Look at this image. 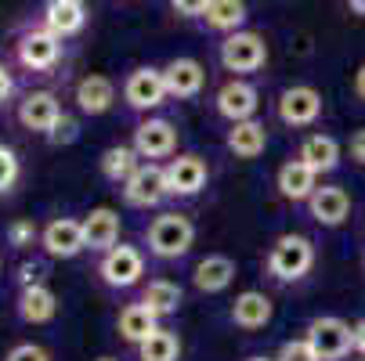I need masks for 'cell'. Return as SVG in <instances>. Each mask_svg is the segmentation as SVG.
<instances>
[{
	"mask_svg": "<svg viewBox=\"0 0 365 361\" xmlns=\"http://www.w3.org/2000/svg\"><path fill=\"white\" fill-rule=\"evenodd\" d=\"M192 282H195L199 293H225L235 282V261H232V256H225V253L206 256V261L195 264Z\"/></svg>",
	"mask_w": 365,
	"mask_h": 361,
	"instance_id": "obj_21",
	"label": "cell"
},
{
	"mask_svg": "<svg viewBox=\"0 0 365 361\" xmlns=\"http://www.w3.org/2000/svg\"><path fill=\"white\" fill-rule=\"evenodd\" d=\"M19 318L26 322V325H47L51 318L58 315V296H55V289H51L47 282H40V286H29V289H19Z\"/></svg>",
	"mask_w": 365,
	"mask_h": 361,
	"instance_id": "obj_16",
	"label": "cell"
},
{
	"mask_svg": "<svg viewBox=\"0 0 365 361\" xmlns=\"http://www.w3.org/2000/svg\"><path fill=\"white\" fill-rule=\"evenodd\" d=\"M202 22L214 33H239V26L246 22V0H210Z\"/></svg>",
	"mask_w": 365,
	"mask_h": 361,
	"instance_id": "obj_29",
	"label": "cell"
},
{
	"mask_svg": "<svg viewBox=\"0 0 365 361\" xmlns=\"http://www.w3.org/2000/svg\"><path fill=\"white\" fill-rule=\"evenodd\" d=\"M264 62H268V43L260 33L239 29L221 40V66L228 73H257Z\"/></svg>",
	"mask_w": 365,
	"mask_h": 361,
	"instance_id": "obj_5",
	"label": "cell"
},
{
	"mask_svg": "<svg viewBox=\"0 0 365 361\" xmlns=\"http://www.w3.org/2000/svg\"><path fill=\"white\" fill-rule=\"evenodd\" d=\"M319 116H322V94L315 87L297 83L279 94V120L286 127H311Z\"/></svg>",
	"mask_w": 365,
	"mask_h": 361,
	"instance_id": "obj_8",
	"label": "cell"
},
{
	"mask_svg": "<svg viewBox=\"0 0 365 361\" xmlns=\"http://www.w3.org/2000/svg\"><path fill=\"white\" fill-rule=\"evenodd\" d=\"M354 350H358V354H365V318L354 325Z\"/></svg>",
	"mask_w": 365,
	"mask_h": 361,
	"instance_id": "obj_40",
	"label": "cell"
},
{
	"mask_svg": "<svg viewBox=\"0 0 365 361\" xmlns=\"http://www.w3.org/2000/svg\"><path fill=\"white\" fill-rule=\"evenodd\" d=\"M163 83L170 98H195L206 83V69L195 58H174L163 66Z\"/></svg>",
	"mask_w": 365,
	"mask_h": 361,
	"instance_id": "obj_20",
	"label": "cell"
},
{
	"mask_svg": "<svg viewBox=\"0 0 365 361\" xmlns=\"http://www.w3.org/2000/svg\"><path fill=\"white\" fill-rule=\"evenodd\" d=\"M304 340L315 347L319 361H344L351 354V347H354V329L344 318L322 315V318H311Z\"/></svg>",
	"mask_w": 365,
	"mask_h": 361,
	"instance_id": "obj_4",
	"label": "cell"
},
{
	"mask_svg": "<svg viewBox=\"0 0 365 361\" xmlns=\"http://www.w3.org/2000/svg\"><path fill=\"white\" fill-rule=\"evenodd\" d=\"M4 361H51V354H47L40 343H15V347L4 354Z\"/></svg>",
	"mask_w": 365,
	"mask_h": 361,
	"instance_id": "obj_35",
	"label": "cell"
},
{
	"mask_svg": "<svg viewBox=\"0 0 365 361\" xmlns=\"http://www.w3.org/2000/svg\"><path fill=\"white\" fill-rule=\"evenodd\" d=\"M225 145H228V152L235 159H257L260 152L268 148V130H264V123H257V120H242V123H232Z\"/></svg>",
	"mask_w": 365,
	"mask_h": 361,
	"instance_id": "obj_22",
	"label": "cell"
},
{
	"mask_svg": "<svg viewBox=\"0 0 365 361\" xmlns=\"http://www.w3.org/2000/svg\"><path fill=\"white\" fill-rule=\"evenodd\" d=\"M123 98H127V105L138 109V113L160 109L163 101L170 98V94H167V83H163V69L138 66V69L127 76V83H123Z\"/></svg>",
	"mask_w": 365,
	"mask_h": 361,
	"instance_id": "obj_7",
	"label": "cell"
},
{
	"mask_svg": "<svg viewBox=\"0 0 365 361\" xmlns=\"http://www.w3.org/2000/svg\"><path fill=\"white\" fill-rule=\"evenodd\" d=\"M15 94V80H11V69L8 66H0V105H8Z\"/></svg>",
	"mask_w": 365,
	"mask_h": 361,
	"instance_id": "obj_38",
	"label": "cell"
},
{
	"mask_svg": "<svg viewBox=\"0 0 365 361\" xmlns=\"http://www.w3.org/2000/svg\"><path fill=\"white\" fill-rule=\"evenodd\" d=\"M167 192V170L155 167V163H141L138 174L123 184V199L127 206H134V210H148V206H160Z\"/></svg>",
	"mask_w": 365,
	"mask_h": 361,
	"instance_id": "obj_10",
	"label": "cell"
},
{
	"mask_svg": "<svg viewBox=\"0 0 365 361\" xmlns=\"http://www.w3.org/2000/svg\"><path fill=\"white\" fill-rule=\"evenodd\" d=\"M141 156L134 152V145H113L101 152V177L113 181V184H127L134 174H138V163Z\"/></svg>",
	"mask_w": 365,
	"mask_h": 361,
	"instance_id": "obj_27",
	"label": "cell"
},
{
	"mask_svg": "<svg viewBox=\"0 0 365 361\" xmlns=\"http://www.w3.org/2000/svg\"><path fill=\"white\" fill-rule=\"evenodd\" d=\"M246 361H275V357H246Z\"/></svg>",
	"mask_w": 365,
	"mask_h": 361,
	"instance_id": "obj_43",
	"label": "cell"
},
{
	"mask_svg": "<svg viewBox=\"0 0 365 361\" xmlns=\"http://www.w3.org/2000/svg\"><path fill=\"white\" fill-rule=\"evenodd\" d=\"M19 177H22V163L15 156V148L11 145H0V195L11 192L19 184Z\"/></svg>",
	"mask_w": 365,
	"mask_h": 361,
	"instance_id": "obj_31",
	"label": "cell"
},
{
	"mask_svg": "<svg viewBox=\"0 0 365 361\" xmlns=\"http://www.w3.org/2000/svg\"><path fill=\"white\" fill-rule=\"evenodd\" d=\"M98 275H101V282L113 286V289H130V286H138L141 275H145V256H141L138 246L116 242L109 253H101Z\"/></svg>",
	"mask_w": 365,
	"mask_h": 361,
	"instance_id": "obj_6",
	"label": "cell"
},
{
	"mask_svg": "<svg viewBox=\"0 0 365 361\" xmlns=\"http://www.w3.org/2000/svg\"><path fill=\"white\" fill-rule=\"evenodd\" d=\"M40 246H43V253L51 256V261H73V256H80L87 249L83 224L73 221V217H55L40 231Z\"/></svg>",
	"mask_w": 365,
	"mask_h": 361,
	"instance_id": "obj_9",
	"label": "cell"
},
{
	"mask_svg": "<svg viewBox=\"0 0 365 361\" xmlns=\"http://www.w3.org/2000/svg\"><path fill=\"white\" fill-rule=\"evenodd\" d=\"M311 264H315V246H311V239H304V235H282L268 253V271L279 282L304 278L311 271Z\"/></svg>",
	"mask_w": 365,
	"mask_h": 361,
	"instance_id": "obj_2",
	"label": "cell"
},
{
	"mask_svg": "<svg viewBox=\"0 0 365 361\" xmlns=\"http://www.w3.org/2000/svg\"><path fill=\"white\" fill-rule=\"evenodd\" d=\"M116 101V83L101 73H91L76 83V105L83 116H106Z\"/></svg>",
	"mask_w": 365,
	"mask_h": 361,
	"instance_id": "obj_19",
	"label": "cell"
},
{
	"mask_svg": "<svg viewBox=\"0 0 365 361\" xmlns=\"http://www.w3.org/2000/svg\"><path fill=\"white\" fill-rule=\"evenodd\" d=\"M98 361H116V357H98Z\"/></svg>",
	"mask_w": 365,
	"mask_h": 361,
	"instance_id": "obj_44",
	"label": "cell"
},
{
	"mask_svg": "<svg viewBox=\"0 0 365 361\" xmlns=\"http://www.w3.org/2000/svg\"><path fill=\"white\" fill-rule=\"evenodd\" d=\"M116 329H120V336L127 340V343H141V340H148L155 329H160V318H155L148 307L138 300V303H127L123 311H120V322H116Z\"/></svg>",
	"mask_w": 365,
	"mask_h": 361,
	"instance_id": "obj_26",
	"label": "cell"
},
{
	"mask_svg": "<svg viewBox=\"0 0 365 361\" xmlns=\"http://www.w3.org/2000/svg\"><path fill=\"white\" fill-rule=\"evenodd\" d=\"M275 361H319L315 347H311L307 340H286L275 354Z\"/></svg>",
	"mask_w": 365,
	"mask_h": 361,
	"instance_id": "obj_33",
	"label": "cell"
},
{
	"mask_svg": "<svg viewBox=\"0 0 365 361\" xmlns=\"http://www.w3.org/2000/svg\"><path fill=\"white\" fill-rule=\"evenodd\" d=\"M195 242V224L185 214H160L148 224V249L160 261H178Z\"/></svg>",
	"mask_w": 365,
	"mask_h": 361,
	"instance_id": "obj_1",
	"label": "cell"
},
{
	"mask_svg": "<svg viewBox=\"0 0 365 361\" xmlns=\"http://www.w3.org/2000/svg\"><path fill=\"white\" fill-rule=\"evenodd\" d=\"M0 264H4V261H0Z\"/></svg>",
	"mask_w": 365,
	"mask_h": 361,
	"instance_id": "obj_45",
	"label": "cell"
},
{
	"mask_svg": "<svg viewBox=\"0 0 365 361\" xmlns=\"http://www.w3.org/2000/svg\"><path fill=\"white\" fill-rule=\"evenodd\" d=\"M354 94L365 101V62L358 66V73H354Z\"/></svg>",
	"mask_w": 365,
	"mask_h": 361,
	"instance_id": "obj_41",
	"label": "cell"
},
{
	"mask_svg": "<svg viewBox=\"0 0 365 361\" xmlns=\"http://www.w3.org/2000/svg\"><path fill=\"white\" fill-rule=\"evenodd\" d=\"M80 137V123L69 116V113H62V120L55 123V127H51V134H47V141L51 145H73Z\"/></svg>",
	"mask_w": 365,
	"mask_h": 361,
	"instance_id": "obj_34",
	"label": "cell"
},
{
	"mask_svg": "<svg viewBox=\"0 0 365 361\" xmlns=\"http://www.w3.org/2000/svg\"><path fill=\"white\" fill-rule=\"evenodd\" d=\"M138 357L141 361H178L181 357V340L170 329H155L148 340L138 343Z\"/></svg>",
	"mask_w": 365,
	"mask_h": 361,
	"instance_id": "obj_30",
	"label": "cell"
},
{
	"mask_svg": "<svg viewBox=\"0 0 365 361\" xmlns=\"http://www.w3.org/2000/svg\"><path fill=\"white\" fill-rule=\"evenodd\" d=\"M307 210H311V217H315L319 224L340 228V224L347 221V214H351V199H347L344 188L322 184V188H315V195L307 199Z\"/></svg>",
	"mask_w": 365,
	"mask_h": 361,
	"instance_id": "obj_18",
	"label": "cell"
},
{
	"mask_svg": "<svg viewBox=\"0 0 365 361\" xmlns=\"http://www.w3.org/2000/svg\"><path fill=\"white\" fill-rule=\"evenodd\" d=\"M141 303L148 307V311H152L155 318H167V315H174L178 307H181V286H178V282H170V278H155V282H148V286H145Z\"/></svg>",
	"mask_w": 365,
	"mask_h": 361,
	"instance_id": "obj_28",
	"label": "cell"
},
{
	"mask_svg": "<svg viewBox=\"0 0 365 361\" xmlns=\"http://www.w3.org/2000/svg\"><path fill=\"white\" fill-rule=\"evenodd\" d=\"M15 58L29 73H51V69L62 62V36H55V33L43 29V26L26 29L19 36V43H15Z\"/></svg>",
	"mask_w": 365,
	"mask_h": 361,
	"instance_id": "obj_3",
	"label": "cell"
},
{
	"mask_svg": "<svg viewBox=\"0 0 365 361\" xmlns=\"http://www.w3.org/2000/svg\"><path fill=\"white\" fill-rule=\"evenodd\" d=\"M170 8L181 19H202L206 8H210V0H170Z\"/></svg>",
	"mask_w": 365,
	"mask_h": 361,
	"instance_id": "obj_36",
	"label": "cell"
},
{
	"mask_svg": "<svg viewBox=\"0 0 365 361\" xmlns=\"http://www.w3.org/2000/svg\"><path fill=\"white\" fill-rule=\"evenodd\" d=\"M347 8H351L354 15H361V19H365V0H347Z\"/></svg>",
	"mask_w": 365,
	"mask_h": 361,
	"instance_id": "obj_42",
	"label": "cell"
},
{
	"mask_svg": "<svg viewBox=\"0 0 365 361\" xmlns=\"http://www.w3.org/2000/svg\"><path fill=\"white\" fill-rule=\"evenodd\" d=\"M214 105H217V116H225L228 123H242V120H253V116H257L260 94H257V87L246 83V80H228V83L217 90Z\"/></svg>",
	"mask_w": 365,
	"mask_h": 361,
	"instance_id": "obj_12",
	"label": "cell"
},
{
	"mask_svg": "<svg viewBox=\"0 0 365 361\" xmlns=\"http://www.w3.org/2000/svg\"><path fill=\"white\" fill-rule=\"evenodd\" d=\"M351 159L365 167V127H361V130L351 137Z\"/></svg>",
	"mask_w": 365,
	"mask_h": 361,
	"instance_id": "obj_39",
	"label": "cell"
},
{
	"mask_svg": "<svg viewBox=\"0 0 365 361\" xmlns=\"http://www.w3.org/2000/svg\"><path fill=\"white\" fill-rule=\"evenodd\" d=\"M43 275H47V268H43V264H36V261H26V264H19V286H22V289H29V286H40V282H43Z\"/></svg>",
	"mask_w": 365,
	"mask_h": 361,
	"instance_id": "obj_37",
	"label": "cell"
},
{
	"mask_svg": "<svg viewBox=\"0 0 365 361\" xmlns=\"http://www.w3.org/2000/svg\"><path fill=\"white\" fill-rule=\"evenodd\" d=\"M163 170H167V192L170 195H195V192L206 188V177H210V170H206V163L199 156H178Z\"/></svg>",
	"mask_w": 365,
	"mask_h": 361,
	"instance_id": "obj_15",
	"label": "cell"
},
{
	"mask_svg": "<svg viewBox=\"0 0 365 361\" xmlns=\"http://www.w3.org/2000/svg\"><path fill=\"white\" fill-rule=\"evenodd\" d=\"M87 26V4L83 0H47L43 8V29H51L55 36L69 40Z\"/></svg>",
	"mask_w": 365,
	"mask_h": 361,
	"instance_id": "obj_17",
	"label": "cell"
},
{
	"mask_svg": "<svg viewBox=\"0 0 365 361\" xmlns=\"http://www.w3.org/2000/svg\"><path fill=\"white\" fill-rule=\"evenodd\" d=\"M232 322L239 329H264L272 322V300L264 293H257V289H246L232 303Z\"/></svg>",
	"mask_w": 365,
	"mask_h": 361,
	"instance_id": "obj_25",
	"label": "cell"
},
{
	"mask_svg": "<svg viewBox=\"0 0 365 361\" xmlns=\"http://www.w3.org/2000/svg\"><path fill=\"white\" fill-rule=\"evenodd\" d=\"M62 120V105L58 98L51 90H29L22 101H19V123L33 134H51V127H55Z\"/></svg>",
	"mask_w": 365,
	"mask_h": 361,
	"instance_id": "obj_11",
	"label": "cell"
},
{
	"mask_svg": "<svg viewBox=\"0 0 365 361\" xmlns=\"http://www.w3.org/2000/svg\"><path fill=\"white\" fill-rule=\"evenodd\" d=\"M315 181H319V174L311 170L304 159H289V163L279 167V192L286 199H293V202H304V199L315 195V188H319Z\"/></svg>",
	"mask_w": 365,
	"mask_h": 361,
	"instance_id": "obj_24",
	"label": "cell"
},
{
	"mask_svg": "<svg viewBox=\"0 0 365 361\" xmlns=\"http://www.w3.org/2000/svg\"><path fill=\"white\" fill-rule=\"evenodd\" d=\"M33 242H40V228H36L33 217H22V221L8 224V246L11 249H29Z\"/></svg>",
	"mask_w": 365,
	"mask_h": 361,
	"instance_id": "obj_32",
	"label": "cell"
},
{
	"mask_svg": "<svg viewBox=\"0 0 365 361\" xmlns=\"http://www.w3.org/2000/svg\"><path fill=\"white\" fill-rule=\"evenodd\" d=\"M297 159H304L315 174H329V170L340 167V145L329 134H307L300 152H297Z\"/></svg>",
	"mask_w": 365,
	"mask_h": 361,
	"instance_id": "obj_23",
	"label": "cell"
},
{
	"mask_svg": "<svg viewBox=\"0 0 365 361\" xmlns=\"http://www.w3.org/2000/svg\"><path fill=\"white\" fill-rule=\"evenodd\" d=\"M80 224H83V242L94 253H109L120 242V214L109 206H94Z\"/></svg>",
	"mask_w": 365,
	"mask_h": 361,
	"instance_id": "obj_14",
	"label": "cell"
},
{
	"mask_svg": "<svg viewBox=\"0 0 365 361\" xmlns=\"http://www.w3.org/2000/svg\"><path fill=\"white\" fill-rule=\"evenodd\" d=\"M178 148V130L167 120H145L134 127V152L141 159H167Z\"/></svg>",
	"mask_w": 365,
	"mask_h": 361,
	"instance_id": "obj_13",
	"label": "cell"
}]
</instances>
